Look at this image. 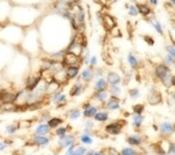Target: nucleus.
Wrapping results in <instances>:
<instances>
[{
  "instance_id": "obj_9",
  "label": "nucleus",
  "mask_w": 175,
  "mask_h": 155,
  "mask_svg": "<svg viewBox=\"0 0 175 155\" xmlns=\"http://www.w3.org/2000/svg\"><path fill=\"white\" fill-rule=\"evenodd\" d=\"M87 152V148L83 146H78V144H72L69 148H67L64 155H85Z\"/></svg>"
},
{
  "instance_id": "obj_45",
  "label": "nucleus",
  "mask_w": 175,
  "mask_h": 155,
  "mask_svg": "<svg viewBox=\"0 0 175 155\" xmlns=\"http://www.w3.org/2000/svg\"><path fill=\"white\" fill-rule=\"evenodd\" d=\"M16 130H17V126H15L14 124L9 125V126H7V128H5V132H7L9 135L15 134V133H16Z\"/></svg>"
},
{
  "instance_id": "obj_12",
  "label": "nucleus",
  "mask_w": 175,
  "mask_h": 155,
  "mask_svg": "<svg viewBox=\"0 0 175 155\" xmlns=\"http://www.w3.org/2000/svg\"><path fill=\"white\" fill-rule=\"evenodd\" d=\"M67 80H74L80 75L81 73V66H70L64 68Z\"/></svg>"
},
{
  "instance_id": "obj_5",
  "label": "nucleus",
  "mask_w": 175,
  "mask_h": 155,
  "mask_svg": "<svg viewBox=\"0 0 175 155\" xmlns=\"http://www.w3.org/2000/svg\"><path fill=\"white\" fill-rule=\"evenodd\" d=\"M76 141V137L74 136L73 134H67L62 137H59L58 140H57V146L59 149H67L70 146L75 143Z\"/></svg>"
},
{
  "instance_id": "obj_49",
  "label": "nucleus",
  "mask_w": 175,
  "mask_h": 155,
  "mask_svg": "<svg viewBox=\"0 0 175 155\" xmlns=\"http://www.w3.org/2000/svg\"><path fill=\"white\" fill-rule=\"evenodd\" d=\"M60 2L64 3V5H71V3H75V2H78V0H59Z\"/></svg>"
},
{
  "instance_id": "obj_21",
  "label": "nucleus",
  "mask_w": 175,
  "mask_h": 155,
  "mask_svg": "<svg viewBox=\"0 0 175 155\" xmlns=\"http://www.w3.org/2000/svg\"><path fill=\"white\" fill-rule=\"evenodd\" d=\"M51 133V128L48 125V123H41L35 129V135H38V136H46Z\"/></svg>"
},
{
  "instance_id": "obj_56",
  "label": "nucleus",
  "mask_w": 175,
  "mask_h": 155,
  "mask_svg": "<svg viewBox=\"0 0 175 155\" xmlns=\"http://www.w3.org/2000/svg\"><path fill=\"white\" fill-rule=\"evenodd\" d=\"M107 1H112V2H117V1H119V0H107Z\"/></svg>"
},
{
  "instance_id": "obj_32",
  "label": "nucleus",
  "mask_w": 175,
  "mask_h": 155,
  "mask_svg": "<svg viewBox=\"0 0 175 155\" xmlns=\"http://www.w3.org/2000/svg\"><path fill=\"white\" fill-rule=\"evenodd\" d=\"M127 61H128V64H129V66H130L132 69H137V67H139L140 61H139V59H137V57L135 56L133 53H129V54H128Z\"/></svg>"
},
{
  "instance_id": "obj_27",
  "label": "nucleus",
  "mask_w": 175,
  "mask_h": 155,
  "mask_svg": "<svg viewBox=\"0 0 175 155\" xmlns=\"http://www.w3.org/2000/svg\"><path fill=\"white\" fill-rule=\"evenodd\" d=\"M148 22L149 24H150L151 26H153V28L155 29V30L157 31V33H159L160 36H163V28H162V25H161V23L158 21V19H156L155 16L153 17H149L148 19Z\"/></svg>"
},
{
  "instance_id": "obj_13",
  "label": "nucleus",
  "mask_w": 175,
  "mask_h": 155,
  "mask_svg": "<svg viewBox=\"0 0 175 155\" xmlns=\"http://www.w3.org/2000/svg\"><path fill=\"white\" fill-rule=\"evenodd\" d=\"M41 80H42L41 74L32 75V77L28 78V80H27V91L31 92L33 89H36L37 86L39 85V83L41 82Z\"/></svg>"
},
{
  "instance_id": "obj_15",
  "label": "nucleus",
  "mask_w": 175,
  "mask_h": 155,
  "mask_svg": "<svg viewBox=\"0 0 175 155\" xmlns=\"http://www.w3.org/2000/svg\"><path fill=\"white\" fill-rule=\"evenodd\" d=\"M107 81L110 85H118L121 82V77L115 71H109L107 74Z\"/></svg>"
},
{
  "instance_id": "obj_25",
  "label": "nucleus",
  "mask_w": 175,
  "mask_h": 155,
  "mask_svg": "<svg viewBox=\"0 0 175 155\" xmlns=\"http://www.w3.org/2000/svg\"><path fill=\"white\" fill-rule=\"evenodd\" d=\"M68 99L67 95L62 92H56L55 94H53L52 96V101L55 105H60V103H64Z\"/></svg>"
},
{
  "instance_id": "obj_14",
  "label": "nucleus",
  "mask_w": 175,
  "mask_h": 155,
  "mask_svg": "<svg viewBox=\"0 0 175 155\" xmlns=\"http://www.w3.org/2000/svg\"><path fill=\"white\" fill-rule=\"evenodd\" d=\"M11 13V7L7 0L0 1V19H7Z\"/></svg>"
},
{
  "instance_id": "obj_41",
  "label": "nucleus",
  "mask_w": 175,
  "mask_h": 155,
  "mask_svg": "<svg viewBox=\"0 0 175 155\" xmlns=\"http://www.w3.org/2000/svg\"><path fill=\"white\" fill-rule=\"evenodd\" d=\"M132 110L134 114H142L143 111H144V106L141 105V103H137L132 107Z\"/></svg>"
},
{
  "instance_id": "obj_8",
  "label": "nucleus",
  "mask_w": 175,
  "mask_h": 155,
  "mask_svg": "<svg viewBox=\"0 0 175 155\" xmlns=\"http://www.w3.org/2000/svg\"><path fill=\"white\" fill-rule=\"evenodd\" d=\"M170 73H171L170 69H169V67L167 66V65H164V64H159V65L156 66V68H155V74H156V77L158 78L161 82H162Z\"/></svg>"
},
{
  "instance_id": "obj_17",
  "label": "nucleus",
  "mask_w": 175,
  "mask_h": 155,
  "mask_svg": "<svg viewBox=\"0 0 175 155\" xmlns=\"http://www.w3.org/2000/svg\"><path fill=\"white\" fill-rule=\"evenodd\" d=\"M159 130H160L161 134L164 135V136H171V135L175 132V128H174V126H173L172 123L163 122V123H161L160 126H159Z\"/></svg>"
},
{
  "instance_id": "obj_29",
  "label": "nucleus",
  "mask_w": 175,
  "mask_h": 155,
  "mask_svg": "<svg viewBox=\"0 0 175 155\" xmlns=\"http://www.w3.org/2000/svg\"><path fill=\"white\" fill-rule=\"evenodd\" d=\"M147 100H148L149 105H158L161 102V94H159L158 92H151L150 94L147 97Z\"/></svg>"
},
{
  "instance_id": "obj_34",
  "label": "nucleus",
  "mask_w": 175,
  "mask_h": 155,
  "mask_svg": "<svg viewBox=\"0 0 175 155\" xmlns=\"http://www.w3.org/2000/svg\"><path fill=\"white\" fill-rule=\"evenodd\" d=\"M94 127H95V124H94V122H92L90 119H87V120L84 122L83 133H84V134H87V135H91L92 134V130H94Z\"/></svg>"
},
{
  "instance_id": "obj_57",
  "label": "nucleus",
  "mask_w": 175,
  "mask_h": 155,
  "mask_svg": "<svg viewBox=\"0 0 175 155\" xmlns=\"http://www.w3.org/2000/svg\"><path fill=\"white\" fill-rule=\"evenodd\" d=\"M132 1H133V2H137H137L140 1V0H132Z\"/></svg>"
},
{
  "instance_id": "obj_28",
  "label": "nucleus",
  "mask_w": 175,
  "mask_h": 155,
  "mask_svg": "<svg viewBox=\"0 0 175 155\" xmlns=\"http://www.w3.org/2000/svg\"><path fill=\"white\" fill-rule=\"evenodd\" d=\"M64 119L58 118V116H54V118H50V120L48 121V125L50 126L51 129H56L57 127L61 126L64 124Z\"/></svg>"
},
{
  "instance_id": "obj_22",
  "label": "nucleus",
  "mask_w": 175,
  "mask_h": 155,
  "mask_svg": "<svg viewBox=\"0 0 175 155\" xmlns=\"http://www.w3.org/2000/svg\"><path fill=\"white\" fill-rule=\"evenodd\" d=\"M98 107L94 106V105H91L90 103L89 106H87L86 108L83 109V116L85 119H92L94 116H95V114L98 112Z\"/></svg>"
},
{
  "instance_id": "obj_20",
  "label": "nucleus",
  "mask_w": 175,
  "mask_h": 155,
  "mask_svg": "<svg viewBox=\"0 0 175 155\" xmlns=\"http://www.w3.org/2000/svg\"><path fill=\"white\" fill-rule=\"evenodd\" d=\"M33 144H36L38 146H48L51 142V138L48 136H38V135H35V137L32 138Z\"/></svg>"
},
{
  "instance_id": "obj_6",
  "label": "nucleus",
  "mask_w": 175,
  "mask_h": 155,
  "mask_svg": "<svg viewBox=\"0 0 175 155\" xmlns=\"http://www.w3.org/2000/svg\"><path fill=\"white\" fill-rule=\"evenodd\" d=\"M17 94L11 92L9 89H0V102L10 105L16 101Z\"/></svg>"
},
{
  "instance_id": "obj_59",
  "label": "nucleus",
  "mask_w": 175,
  "mask_h": 155,
  "mask_svg": "<svg viewBox=\"0 0 175 155\" xmlns=\"http://www.w3.org/2000/svg\"><path fill=\"white\" fill-rule=\"evenodd\" d=\"M0 1H1V0H0Z\"/></svg>"
},
{
  "instance_id": "obj_24",
  "label": "nucleus",
  "mask_w": 175,
  "mask_h": 155,
  "mask_svg": "<svg viewBox=\"0 0 175 155\" xmlns=\"http://www.w3.org/2000/svg\"><path fill=\"white\" fill-rule=\"evenodd\" d=\"M94 121L97 123H104L109 120V112L107 110H98V112L94 116Z\"/></svg>"
},
{
  "instance_id": "obj_55",
  "label": "nucleus",
  "mask_w": 175,
  "mask_h": 155,
  "mask_svg": "<svg viewBox=\"0 0 175 155\" xmlns=\"http://www.w3.org/2000/svg\"><path fill=\"white\" fill-rule=\"evenodd\" d=\"M169 2H170L172 5H175V0H169Z\"/></svg>"
},
{
  "instance_id": "obj_33",
  "label": "nucleus",
  "mask_w": 175,
  "mask_h": 155,
  "mask_svg": "<svg viewBox=\"0 0 175 155\" xmlns=\"http://www.w3.org/2000/svg\"><path fill=\"white\" fill-rule=\"evenodd\" d=\"M82 116V111L78 108L71 109L70 111H68V118L70 121H76Z\"/></svg>"
},
{
  "instance_id": "obj_38",
  "label": "nucleus",
  "mask_w": 175,
  "mask_h": 155,
  "mask_svg": "<svg viewBox=\"0 0 175 155\" xmlns=\"http://www.w3.org/2000/svg\"><path fill=\"white\" fill-rule=\"evenodd\" d=\"M128 8V14L130 15V16H137V14H139V11H137V8L135 5H127Z\"/></svg>"
},
{
  "instance_id": "obj_37",
  "label": "nucleus",
  "mask_w": 175,
  "mask_h": 155,
  "mask_svg": "<svg viewBox=\"0 0 175 155\" xmlns=\"http://www.w3.org/2000/svg\"><path fill=\"white\" fill-rule=\"evenodd\" d=\"M110 94L111 96H116L118 97L121 94V88L118 85H111L110 86Z\"/></svg>"
},
{
  "instance_id": "obj_7",
  "label": "nucleus",
  "mask_w": 175,
  "mask_h": 155,
  "mask_svg": "<svg viewBox=\"0 0 175 155\" xmlns=\"http://www.w3.org/2000/svg\"><path fill=\"white\" fill-rule=\"evenodd\" d=\"M125 123H121V122H113L107 124V126L104 127V130L105 133L109 135H112V136H117L121 133L123 130V127Z\"/></svg>"
},
{
  "instance_id": "obj_39",
  "label": "nucleus",
  "mask_w": 175,
  "mask_h": 155,
  "mask_svg": "<svg viewBox=\"0 0 175 155\" xmlns=\"http://www.w3.org/2000/svg\"><path fill=\"white\" fill-rule=\"evenodd\" d=\"M121 153V155H139V152L137 150H134L133 148H129V146L124 148Z\"/></svg>"
},
{
  "instance_id": "obj_30",
  "label": "nucleus",
  "mask_w": 175,
  "mask_h": 155,
  "mask_svg": "<svg viewBox=\"0 0 175 155\" xmlns=\"http://www.w3.org/2000/svg\"><path fill=\"white\" fill-rule=\"evenodd\" d=\"M94 98L97 101H99V102H105L107 100V98H109V92H107V89L96 92L95 95H94Z\"/></svg>"
},
{
  "instance_id": "obj_23",
  "label": "nucleus",
  "mask_w": 175,
  "mask_h": 155,
  "mask_svg": "<svg viewBox=\"0 0 175 155\" xmlns=\"http://www.w3.org/2000/svg\"><path fill=\"white\" fill-rule=\"evenodd\" d=\"M107 79H104L103 77L101 78H97L96 79V82L94 84V89L96 92H99V91H104V89L107 88Z\"/></svg>"
},
{
  "instance_id": "obj_3",
  "label": "nucleus",
  "mask_w": 175,
  "mask_h": 155,
  "mask_svg": "<svg viewBox=\"0 0 175 155\" xmlns=\"http://www.w3.org/2000/svg\"><path fill=\"white\" fill-rule=\"evenodd\" d=\"M24 39V30L21 26L9 25L0 30V40L9 44H18Z\"/></svg>"
},
{
  "instance_id": "obj_44",
  "label": "nucleus",
  "mask_w": 175,
  "mask_h": 155,
  "mask_svg": "<svg viewBox=\"0 0 175 155\" xmlns=\"http://www.w3.org/2000/svg\"><path fill=\"white\" fill-rule=\"evenodd\" d=\"M97 64H98V57L96 56V55H91V56H90V59H89V65H88V67L94 69L96 66H97Z\"/></svg>"
},
{
  "instance_id": "obj_35",
  "label": "nucleus",
  "mask_w": 175,
  "mask_h": 155,
  "mask_svg": "<svg viewBox=\"0 0 175 155\" xmlns=\"http://www.w3.org/2000/svg\"><path fill=\"white\" fill-rule=\"evenodd\" d=\"M143 121H144V118H143L142 114H134L133 113L132 115V124L135 128H140L142 126L143 124Z\"/></svg>"
},
{
  "instance_id": "obj_58",
  "label": "nucleus",
  "mask_w": 175,
  "mask_h": 155,
  "mask_svg": "<svg viewBox=\"0 0 175 155\" xmlns=\"http://www.w3.org/2000/svg\"><path fill=\"white\" fill-rule=\"evenodd\" d=\"M160 155H168V154H160Z\"/></svg>"
},
{
  "instance_id": "obj_26",
  "label": "nucleus",
  "mask_w": 175,
  "mask_h": 155,
  "mask_svg": "<svg viewBox=\"0 0 175 155\" xmlns=\"http://www.w3.org/2000/svg\"><path fill=\"white\" fill-rule=\"evenodd\" d=\"M126 140H127V142L130 144V146H141V143H142L143 139L140 135H130V136L127 137Z\"/></svg>"
},
{
  "instance_id": "obj_47",
  "label": "nucleus",
  "mask_w": 175,
  "mask_h": 155,
  "mask_svg": "<svg viewBox=\"0 0 175 155\" xmlns=\"http://www.w3.org/2000/svg\"><path fill=\"white\" fill-rule=\"evenodd\" d=\"M144 41H145V42H146L148 45H154V44H155L154 38L150 37V36H145V37H144Z\"/></svg>"
},
{
  "instance_id": "obj_51",
  "label": "nucleus",
  "mask_w": 175,
  "mask_h": 155,
  "mask_svg": "<svg viewBox=\"0 0 175 155\" xmlns=\"http://www.w3.org/2000/svg\"><path fill=\"white\" fill-rule=\"evenodd\" d=\"M168 152H172L175 153V143H170V146H169Z\"/></svg>"
},
{
  "instance_id": "obj_48",
  "label": "nucleus",
  "mask_w": 175,
  "mask_h": 155,
  "mask_svg": "<svg viewBox=\"0 0 175 155\" xmlns=\"http://www.w3.org/2000/svg\"><path fill=\"white\" fill-rule=\"evenodd\" d=\"M107 155H121V152H118V151L116 150V149L114 148H109L107 149Z\"/></svg>"
},
{
  "instance_id": "obj_2",
  "label": "nucleus",
  "mask_w": 175,
  "mask_h": 155,
  "mask_svg": "<svg viewBox=\"0 0 175 155\" xmlns=\"http://www.w3.org/2000/svg\"><path fill=\"white\" fill-rule=\"evenodd\" d=\"M40 16V12L33 7H17L11 9L10 19L15 25L21 27H29Z\"/></svg>"
},
{
  "instance_id": "obj_54",
  "label": "nucleus",
  "mask_w": 175,
  "mask_h": 155,
  "mask_svg": "<svg viewBox=\"0 0 175 155\" xmlns=\"http://www.w3.org/2000/svg\"><path fill=\"white\" fill-rule=\"evenodd\" d=\"M85 155H95V150H87Z\"/></svg>"
},
{
  "instance_id": "obj_11",
  "label": "nucleus",
  "mask_w": 175,
  "mask_h": 155,
  "mask_svg": "<svg viewBox=\"0 0 175 155\" xmlns=\"http://www.w3.org/2000/svg\"><path fill=\"white\" fill-rule=\"evenodd\" d=\"M95 79V75H94V69L89 68V67H86L83 70L81 71L80 73V81H82L83 83H89Z\"/></svg>"
},
{
  "instance_id": "obj_46",
  "label": "nucleus",
  "mask_w": 175,
  "mask_h": 155,
  "mask_svg": "<svg viewBox=\"0 0 175 155\" xmlns=\"http://www.w3.org/2000/svg\"><path fill=\"white\" fill-rule=\"evenodd\" d=\"M94 75H95L96 79H97V78L103 77V69H101V68H99V69H94Z\"/></svg>"
},
{
  "instance_id": "obj_50",
  "label": "nucleus",
  "mask_w": 175,
  "mask_h": 155,
  "mask_svg": "<svg viewBox=\"0 0 175 155\" xmlns=\"http://www.w3.org/2000/svg\"><path fill=\"white\" fill-rule=\"evenodd\" d=\"M7 144L5 143V142H2V141H0V152H2V151H5V149H7Z\"/></svg>"
},
{
  "instance_id": "obj_43",
  "label": "nucleus",
  "mask_w": 175,
  "mask_h": 155,
  "mask_svg": "<svg viewBox=\"0 0 175 155\" xmlns=\"http://www.w3.org/2000/svg\"><path fill=\"white\" fill-rule=\"evenodd\" d=\"M166 50H167V53H168L171 57H173V58L175 59V46H174V45L168 44L166 46Z\"/></svg>"
},
{
  "instance_id": "obj_19",
  "label": "nucleus",
  "mask_w": 175,
  "mask_h": 155,
  "mask_svg": "<svg viewBox=\"0 0 175 155\" xmlns=\"http://www.w3.org/2000/svg\"><path fill=\"white\" fill-rule=\"evenodd\" d=\"M135 5H137V8L139 14H141V15H142V16H144V17H148L149 15L151 14V12H153L151 8L149 7L148 5H146V3L137 2Z\"/></svg>"
},
{
  "instance_id": "obj_4",
  "label": "nucleus",
  "mask_w": 175,
  "mask_h": 155,
  "mask_svg": "<svg viewBox=\"0 0 175 155\" xmlns=\"http://www.w3.org/2000/svg\"><path fill=\"white\" fill-rule=\"evenodd\" d=\"M61 63L64 68L70 66H81L82 65V59H81V57L75 56V55L71 54L69 52H66L61 59Z\"/></svg>"
},
{
  "instance_id": "obj_42",
  "label": "nucleus",
  "mask_w": 175,
  "mask_h": 155,
  "mask_svg": "<svg viewBox=\"0 0 175 155\" xmlns=\"http://www.w3.org/2000/svg\"><path fill=\"white\" fill-rule=\"evenodd\" d=\"M164 65H167L168 67L173 66V65H175V59L173 57H171L169 54H167L164 56Z\"/></svg>"
},
{
  "instance_id": "obj_16",
  "label": "nucleus",
  "mask_w": 175,
  "mask_h": 155,
  "mask_svg": "<svg viewBox=\"0 0 175 155\" xmlns=\"http://www.w3.org/2000/svg\"><path fill=\"white\" fill-rule=\"evenodd\" d=\"M102 24L107 30H112L114 27H116V19H114L112 15L110 14H104L102 16Z\"/></svg>"
},
{
  "instance_id": "obj_53",
  "label": "nucleus",
  "mask_w": 175,
  "mask_h": 155,
  "mask_svg": "<svg viewBox=\"0 0 175 155\" xmlns=\"http://www.w3.org/2000/svg\"><path fill=\"white\" fill-rule=\"evenodd\" d=\"M148 2L150 3L151 5H154V7L158 5V0H148Z\"/></svg>"
},
{
  "instance_id": "obj_40",
  "label": "nucleus",
  "mask_w": 175,
  "mask_h": 155,
  "mask_svg": "<svg viewBox=\"0 0 175 155\" xmlns=\"http://www.w3.org/2000/svg\"><path fill=\"white\" fill-rule=\"evenodd\" d=\"M129 96H130L131 99L135 100V99L140 98V96H141V93H140V91L137 88H131L130 91H129Z\"/></svg>"
},
{
  "instance_id": "obj_10",
  "label": "nucleus",
  "mask_w": 175,
  "mask_h": 155,
  "mask_svg": "<svg viewBox=\"0 0 175 155\" xmlns=\"http://www.w3.org/2000/svg\"><path fill=\"white\" fill-rule=\"evenodd\" d=\"M105 108L107 110L115 111L121 109V99L116 96H110L105 101Z\"/></svg>"
},
{
  "instance_id": "obj_18",
  "label": "nucleus",
  "mask_w": 175,
  "mask_h": 155,
  "mask_svg": "<svg viewBox=\"0 0 175 155\" xmlns=\"http://www.w3.org/2000/svg\"><path fill=\"white\" fill-rule=\"evenodd\" d=\"M84 91V83L82 81H78L72 85L71 89H70V96L71 97H78L80 96Z\"/></svg>"
},
{
  "instance_id": "obj_36",
  "label": "nucleus",
  "mask_w": 175,
  "mask_h": 155,
  "mask_svg": "<svg viewBox=\"0 0 175 155\" xmlns=\"http://www.w3.org/2000/svg\"><path fill=\"white\" fill-rule=\"evenodd\" d=\"M68 133H69V126H59L55 129V135H56L58 138L64 136V135H67Z\"/></svg>"
},
{
  "instance_id": "obj_52",
  "label": "nucleus",
  "mask_w": 175,
  "mask_h": 155,
  "mask_svg": "<svg viewBox=\"0 0 175 155\" xmlns=\"http://www.w3.org/2000/svg\"><path fill=\"white\" fill-rule=\"evenodd\" d=\"M95 155H107V154L105 153V151L99 150V151H95Z\"/></svg>"
},
{
  "instance_id": "obj_60",
  "label": "nucleus",
  "mask_w": 175,
  "mask_h": 155,
  "mask_svg": "<svg viewBox=\"0 0 175 155\" xmlns=\"http://www.w3.org/2000/svg\"><path fill=\"white\" fill-rule=\"evenodd\" d=\"M0 89H1V88H0Z\"/></svg>"
},
{
  "instance_id": "obj_31",
  "label": "nucleus",
  "mask_w": 175,
  "mask_h": 155,
  "mask_svg": "<svg viewBox=\"0 0 175 155\" xmlns=\"http://www.w3.org/2000/svg\"><path fill=\"white\" fill-rule=\"evenodd\" d=\"M78 140H80L81 143L84 144V146H91V144L94 143V139H92L91 135L84 134V133H82V134L80 135Z\"/></svg>"
},
{
  "instance_id": "obj_1",
  "label": "nucleus",
  "mask_w": 175,
  "mask_h": 155,
  "mask_svg": "<svg viewBox=\"0 0 175 155\" xmlns=\"http://www.w3.org/2000/svg\"><path fill=\"white\" fill-rule=\"evenodd\" d=\"M73 29L64 17L53 13L45 16L39 27L40 43L42 45L48 44V53H54L58 51H66L67 46L73 38Z\"/></svg>"
}]
</instances>
